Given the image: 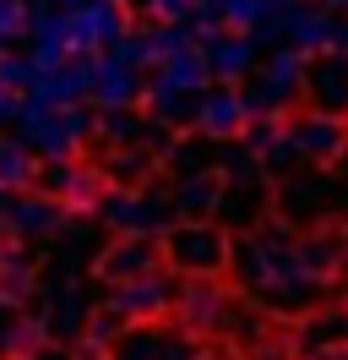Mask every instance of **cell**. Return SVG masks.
I'll use <instances>...</instances> for the list:
<instances>
[{
	"instance_id": "cell-1",
	"label": "cell",
	"mask_w": 348,
	"mask_h": 360,
	"mask_svg": "<svg viewBox=\"0 0 348 360\" xmlns=\"http://www.w3.org/2000/svg\"><path fill=\"white\" fill-rule=\"evenodd\" d=\"M304 71H310V55H304V49H278V55H272V60H261V77L256 82H250V98H245V104H250V110H283V104H288V98H294V93H304Z\"/></svg>"
},
{
	"instance_id": "cell-2",
	"label": "cell",
	"mask_w": 348,
	"mask_h": 360,
	"mask_svg": "<svg viewBox=\"0 0 348 360\" xmlns=\"http://www.w3.org/2000/svg\"><path fill=\"white\" fill-rule=\"evenodd\" d=\"M120 6H109V0H82L76 11H65V39L71 49H98V44H114L120 39Z\"/></svg>"
},
{
	"instance_id": "cell-3",
	"label": "cell",
	"mask_w": 348,
	"mask_h": 360,
	"mask_svg": "<svg viewBox=\"0 0 348 360\" xmlns=\"http://www.w3.org/2000/svg\"><path fill=\"white\" fill-rule=\"evenodd\" d=\"M304 93H310L316 115L343 120V115H348V55H321V60H310V71H304Z\"/></svg>"
},
{
	"instance_id": "cell-4",
	"label": "cell",
	"mask_w": 348,
	"mask_h": 360,
	"mask_svg": "<svg viewBox=\"0 0 348 360\" xmlns=\"http://www.w3.org/2000/svg\"><path fill=\"white\" fill-rule=\"evenodd\" d=\"M22 115H27V136H33L49 158H65L87 136V115H76V110H33V104H27Z\"/></svg>"
},
{
	"instance_id": "cell-5",
	"label": "cell",
	"mask_w": 348,
	"mask_h": 360,
	"mask_svg": "<svg viewBox=\"0 0 348 360\" xmlns=\"http://www.w3.org/2000/svg\"><path fill=\"white\" fill-rule=\"evenodd\" d=\"M169 262L180 273H218V262H223V235H218L213 224H185L169 235Z\"/></svg>"
},
{
	"instance_id": "cell-6",
	"label": "cell",
	"mask_w": 348,
	"mask_h": 360,
	"mask_svg": "<svg viewBox=\"0 0 348 360\" xmlns=\"http://www.w3.org/2000/svg\"><path fill=\"white\" fill-rule=\"evenodd\" d=\"M283 27H288L294 49H304V55L332 49V44H348V27H337L326 11H288V17H283Z\"/></svg>"
},
{
	"instance_id": "cell-7",
	"label": "cell",
	"mask_w": 348,
	"mask_h": 360,
	"mask_svg": "<svg viewBox=\"0 0 348 360\" xmlns=\"http://www.w3.org/2000/svg\"><path fill=\"white\" fill-rule=\"evenodd\" d=\"M196 120H201V131H213V136H234L250 126V104L239 93H201Z\"/></svg>"
},
{
	"instance_id": "cell-8",
	"label": "cell",
	"mask_w": 348,
	"mask_h": 360,
	"mask_svg": "<svg viewBox=\"0 0 348 360\" xmlns=\"http://www.w3.org/2000/svg\"><path fill=\"white\" fill-rule=\"evenodd\" d=\"M288 142H294V153H304V158H337V148H343V120L310 115V120H300V126L288 131Z\"/></svg>"
},
{
	"instance_id": "cell-9",
	"label": "cell",
	"mask_w": 348,
	"mask_h": 360,
	"mask_svg": "<svg viewBox=\"0 0 348 360\" xmlns=\"http://www.w3.org/2000/svg\"><path fill=\"white\" fill-rule=\"evenodd\" d=\"M93 98L98 104H109V110H126L130 98H136V66H126V60H93Z\"/></svg>"
},
{
	"instance_id": "cell-10",
	"label": "cell",
	"mask_w": 348,
	"mask_h": 360,
	"mask_svg": "<svg viewBox=\"0 0 348 360\" xmlns=\"http://www.w3.org/2000/svg\"><path fill=\"white\" fill-rule=\"evenodd\" d=\"M201 60H207V71H218V77H245V71L256 66V49L245 44V39H213Z\"/></svg>"
},
{
	"instance_id": "cell-11",
	"label": "cell",
	"mask_w": 348,
	"mask_h": 360,
	"mask_svg": "<svg viewBox=\"0 0 348 360\" xmlns=\"http://www.w3.org/2000/svg\"><path fill=\"white\" fill-rule=\"evenodd\" d=\"M152 268H158V246H147V240H136V246H114L104 257L109 278H147Z\"/></svg>"
},
{
	"instance_id": "cell-12",
	"label": "cell",
	"mask_w": 348,
	"mask_h": 360,
	"mask_svg": "<svg viewBox=\"0 0 348 360\" xmlns=\"http://www.w3.org/2000/svg\"><path fill=\"white\" fill-rule=\"evenodd\" d=\"M136 290H126L120 295V311H152V306H163L169 300V290L158 284V273H147V278H130Z\"/></svg>"
},
{
	"instance_id": "cell-13",
	"label": "cell",
	"mask_w": 348,
	"mask_h": 360,
	"mask_svg": "<svg viewBox=\"0 0 348 360\" xmlns=\"http://www.w3.org/2000/svg\"><path fill=\"white\" fill-rule=\"evenodd\" d=\"M33 180V158L22 142H0V186H27Z\"/></svg>"
},
{
	"instance_id": "cell-14",
	"label": "cell",
	"mask_w": 348,
	"mask_h": 360,
	"mask_svg": "<svg viewBox=\"0 0 348 360\" xmlns=\"http://www.w3.org/2000/svg\"><path fill=\"white\" fill-rule=\"evenodd\" d=\"M109 219L120 229H142V224H152V207L142 197H109Z\"/></svg>"
},
{
	"instance_id": "cell-15",
	"label": "cell",
	"mask_w": 348,
	"mask_h": 360,
	"mask_svg": "<svg viewBox=\"0 0 348 360\" xmlns=\"http://www.w3.org/2000/svg\"><path fill=\"white\" fill-rule=\"evenodd\" d=\"M213 202H218L213 180H185V191H180V207H185V213H201V207H213Z\"/></svg>"
},
{
	"instance_id": "cell-16",
	"label": "cell",
	"mask_w": 348,
	"mask_h": 360,
	"mask_svg": "<svg viewBox=\"0 0 348 360\" xmlns=\"http://www.w3.org/2000/svg\"><path fill=\"white\" fill-rule=\"evenodd\" d=\"M27 27V11H22V0H0V44Z\"/></svg>"
},
{
	"instance_id": "cell-17",
	"label": "cell",
	"mask_w": 348,
	"mask_h": 360,
	"mask_svg": "<svg viewBox=\"0 0 348 360\" xmlns=\"http://www.w3.org/2000/svg\"><path fill=\"white\" fill-rule=\"evenodd\" d=\"M17 224L22 229H39V224L49 229V224H55V207H49V202H22L17 207Z\"/></svg>"
},
{
	"instance_id": "cell-18",
	"label": "cell",
	"mask_w": 348,
	"mask_h": 360,
	"mask_svg": "<svg viewBox=\"0 0 348 360\" xmlns=\"http://www.w3.org/2000/svg\"><path fill=\"white\" fill-rule=\"evenodd\" d=\"M158 17H169V22H180V17H191V11H201V0H147Z\"/></svg>"
},
{
	"instance_id": "cell-19",
	"label": "cell",
	"mask_w": 348,
	"mask_h": 360,
	"mask_svg": "<svg viewBox=\"0 0 348 360\" xmlns=\"http://www.w3.org/2000/svg\"><path fill=\"white\" fill-rule=\"evenodd\" d=\"M109 136H114V142H126V136H136V120H126V115H114V120H109Z\"/></svg>"
},
{
	"instance_id": "cell-20",
	"label": "cell",
	"mask_w": 348,
	"mask_h": 360,
	"mask_svg": "<svg viewBox=\"0 0 348 360\" xmlns=\"http://www.w3.org/2000/svg\"><path fill=\"white\" fill-rule=\"evenodd\" d=\"M326 6H348V0H326Z\"/></svg>"
}]
</instances>
